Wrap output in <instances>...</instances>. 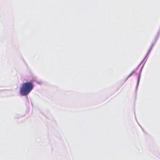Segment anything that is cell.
<instances>
[{
  "label": "cell",
  "instance_id": "cell-1",
  "mask_svg": "<svg viewBox=\"0 0 160 160\" xmlns=\"http://www.w3.org/2000/svg\"><path fill=\"white\" fill-rule=\"evenodd\" d=\"M33 84L31 83H25L21 88V93L23 96L28 95L30 92V91H32V89H33Z\"/></svg>",
  "mask_w": 160,
  "mask_h": 160
}]
</instances>
